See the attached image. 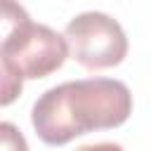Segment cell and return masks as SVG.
Listing matches in <instances>:
<instances>
[{
    "label": "cell",
    "instance_id": "3957f363",
    "mask_svg": "<svg viewBox=\"0 0 151 151\" xmlns=\"http://www.w3.org/2000/svg\"><path fill=\"white\" fill-rule=\"evenodd\" d=\"M0 57L21 80H35L64 66L68 57V45L66 38L52 31L50 26L31 21L2 47Z\"/></svg>",
    "mask_w": 151,
    "mask_h": 151
},
{
    "label": "cell",
    "instance_id": "7a4b0ae2",
    "mask_svg": "<svg viewBox=\"0 0 151 151\" xmlns=\"http://www.w3.org/2000/svg\"><path fill=\"white\" fill-rule=\"evenodd\" d=\"M68 54L90 71L111 68L127 54V38L120 24L104 12H83L66 24Z\"/></svg>",
    "mask_w": 151,
    "mask_h": 151
},
{
    "label": "cell",
    "instance_id": "6da1fadb",
    "mask_svg": "<svg viewBox=\"0 0 151 151\" xmlns=\"http://www.w3.org/2000/svg\"><path fill=\"white\" fill-rule=\"evenodd\" d=\"M130 113L132 94L125 83L113 78H85L61 83L40 94L33 104L31 120L45 144L61 146L78 134L118 127Z\"/></svg>",
    "mask_w": 151,
    "mask_h": 151
},
{
    "label": "cell",
    "instance_id": "52a82bcc",
    "mask_svg": "<svg viewBox=\"0 0 151 151\" xmlns=\"http://www.w3.org/2000/svg\"><path fill=\"white\" fill-rule=\"evenodd\" d=\"M78 151H123L118 144L113 142H99V144H87V146H80Z\"/></svg>",
    "mask_w": 151,
    "mask_h": 151
},
{
    "label": "cell",
    "instance_id": "5b68a950",
    "mask_svg": "<svg viewBox=\"0 0 151 151\" xmlns=\"http://www.w3.org/2000/svg\"><path fill=\"white\" fill-rule=\"evenodd\" d=\"M21 87H24V80L5 64V59L0 57V106H7L12 104L19 94H21Z\"/></svg>",
    "mask_w": 151,
    "mask_h": 151
},
{
    "label": "cell",
    "instance_id": "277c9868",
    "mask_svg": "<svg viewBox=\"0 0 151 151\" xmlns=\"http://www.w3.org/2000/svg\"><path fill=\"white\" fill-rule=\"evenodd\" d=\"M28 24H31V17L17 0H0V52Z\"/></svg>",
    "mask_w": 151,
    "mask_h": 151
},
{
    "label": "cell",
    "instance_id": "8992f818",
    "mask_svg": "<svg viewBox=\"0 0 151 151\" xmlns=\"http://www.w3.org/2000/svg\"><path fill=\"white\" fill-rule=\"evenodd\" d=\"M0 151H28V142L14 123L0 120Z\"/></svg>",
    "mask_w": 151,
    "mask_h": 151
}]
</instances>
